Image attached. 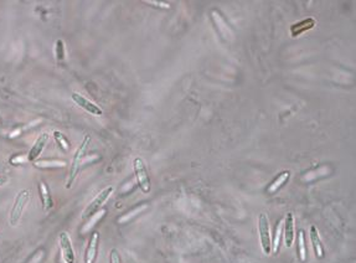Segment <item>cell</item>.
I'll use <instances>...</instances> for the list:
<instances>
[{
	"instance_id": "obj_1",
	"label": "cell",
	"mask_w": 356,
	"mask_h": 263,
	"mask_svg": "<svg viewBox=\"0 0 356 263\" xmlns=\"http://www.w3.org/2000/svg\"><path fill=\"white\" fill-rule=\"evenodd\" d=\"M91 138L88 137V135H86L84 141L81 143V146L77 148V150L75 152V155H73L72 163H71V170H70V176H68L67 183H66V188L70 189L71 186H72L73 181H75L77 174H78L80 167H81V163L82 159H84V156L86 154V150H87L88 144H90Z\"/></svg>"
},
{
	"instance_id": "obj_2",
	"label": "cell",
	"mask_w": 356,
	"mask_h": 263,
	"mask_svg": "<svg viewBox=\"0 0 356 263\" xmlns=\"http://www.w3.org/2000/svg\"><path fill=\"white\" fill-rule=\"evenodd\" d=\"M29 200H30V191L29 190H22L19 191L15 197V201H14L13 208H11L10 216H9V224L11 226H16L19 224L20 218L23 216V212L25 210V206L28 205Z\"/></svg>"
},
{
	"instance_id": "obj_3",
	"label": "cell",
	"mask_w": 356,
	"mask_h": 263,
	"mask_svg": "<svg viewBox=\"0 0 356 263\" xmlns=\"http://www.w3.org/2000/svg\"><path fill=\"white\" fill-rule=\"evenodd\" d=\"M258 231H260V240L263 252L269 255L272 252V238L271 230H269V218L266 212H261L258 216Z\"/></svg>"
},
{
	"instance_id": "obj_4",
	"label": "cell",
	"mask_w": 356,
	"mask_h": 263,
	"mask_svg": "<svg viewBox=\"0 0 356 263\" xmlns=\"http://www.w3.org/2000/svg\"><path fill=\"white\" fill-rule=\"evenodd\" d=\"M112 193H113V188L109 186V188H106L102 193L97 195V196L93 199V201H92L90 205L86 208L84 215H82V220H87V218L93 217V215L96 214L101 208H102V205L107 201V200H108V197L111 196Z\"/></svg>"
},
{
	"instance_id": "obj_5",
	"label": "cell",
	"mask_w": 356,
	"mask_h": 263,
	"mask_svg": "<svg viewBox=\"0 0 356 263\" xmlns=\"http://www.w3.org/2000/svg\"><path fill=\"white\" fill-rule=\"evenodd\" d=\"M133 165H134V173L136 176V180H138V184L141 190L143 193H149L150 191V181L149 178H148L147 169H145V165L143 159L141 158H135L134 161H133Z\"/></svg>"
},
{
	"instance_id": "obj_6",
	"label": "cell",
	"mask_w": 356,
	"mask_h": 263,
	"mask_svg": "<svg viewBox=\"0 0 356 263\" xmlns=\"http://www.w3.org/2000/svg\"><path fill=\"white\" fill-rule=\"evenodd\" d=\"M71 98L73 99V102H75L77 106L84 108L86 112L91 113L92 116H102L103 114V111L98 107V106L94 105V103H92L91 101H88L87 98H85V97L81 96L80 93L72 92V94H71Z\"/></svg>"
},
{
	"instance_id": "obj_7",
	"label": "cell",
	"mask_w": 356,
	"mask_h": 263,
	"mask_svg": "<svg viewBox=\"0 0 356 263\" xmlns=\"http://www.w3.org/2000/svg\"><path fill=\"white\" fill-rule=\"evenodd\" d=\"M58 240H60V248L62 251L64 261L66 263H75V251H73L72 244H71V240L70 237H68L67 232H61Z\"/></svg>"
},
{
	"instance_id": "obj_8",
	"label": "cell",
	"mask_w": 356,
	"mask_h": 263,
	"mask_svg": "<svg viewBox=\"0 0 356 263\" xmlns=\"http://www.w3.org/2000/svg\"><path fill=\"white\" fill-rule=\"evenodd\" d=\"M49 137L50 135L47 134V133H43V134H41L40 137H38L37 139L35 140L34 146L31 147L30 152H29V155H28L29 160L34 161V160H36L38 156H40L41 153H43L44 148H45V146H46V143L49 141Z\"/></svg>"
},
{
	"instance_id": "obj_9",
	"label": "cell",
	"mask_w": 356,
	"mask_h": 263,
	"mask_svg": "<svg viewBox=\"0 0 356 263\" xmlns=\"http://www.w3.org/2000/svg\"><path fill=\"white\" fill-rule=\"evenodd\" d=\"M98 241H100V233L94 231L92 233L90 242H88V247L86 250L85 255V263H93L97 257V250H98Z\"/></svg>"
},
{
	"instance_id": "obj_10",
	"label": "cell",
	"mask_w": 356,
	"mask_h": 263,
	"mask_svg": "<svg viewBox=\"0 0 356 263\" xmlns=\"http://www.w3.org/2000/svg\"><path fill=\"white\" fill-rule=\"evenodd\" d=\"M284 241L287 247H292L294 241V216L292 212H288L284 220Z\"/></svg>"
},
{
	"instance_id": "obj_11",
	"label": "cell",
	"mask_w": 356,
	"mask_h": 263,
	"mask_svg": "<svg viewBox=\"0 0 356 263\" xmlns=\"http://www.w3.org/2000/svg\"><path fill=\"white\" fill-rule=\"evenodd\" d=\"M310 240H311V245H313L314 252H315L317 257H318V258H323V257H324V251H323L322 240H320L319 232L315 226L310 227Z\"/></svg>"
},
{
	"instance_id": "obj_12",
	"label": "cell",
	"mask_w": 356,
	"mask_h": 263,
	"mask_svg": "<svg viewBox=\"0 0 356 263\" xmlns=\"http://www.w3.org/2000/svg\"><path fill=\"white\" fill-rule=\"evenodd\" d=\"M38 190H40V197L41 201H43V208L45 211H47V210L52 208V199L51 195H50L49 188H47L45 183L41 181L40 184H38Z\"/></svg>"
},
{
	"instance_id": "obj_13",
	"label": "cell",
	"mask_w": 356,
	"mask_h": 263,
	"mask_svg": "<svg viewBox=\"0 0 356 263\" xmlns=\"http://www.w3.org/2000/svg\"><path fill=\"white\" fill-rule=\"evenodd\" d=\"M289 176H290V173H289V171H287V170H286V171H283V173H281L280 175L277 176V179H275L274 181H273L272 184L269 185V188L267 189V191H268L269 194H274L275 191H277L278 189H280L281 186L283 185L284 183H286L287 180L289 179Z\"/></svg>"
},
{
	"instance_id": "obj_14",
	"label": "cell",
	"mask_w": 356,
	"mask_h": 263,
	"mask_svg": "<svg viewBox=\"0 0 356 263\" xmlns=\"http://www.w3.org/2000/svg\"><path fill=\"white\" fill-rule=\"evenodd\" d=\"M298 256L301 262H305V258H307V251H305V236L304 231L301 230L298 235Z\"/></svg>"
},
{
	"instance_id": "obj_15",
	"label": "cell",
	"mask_w": 356,
	"mask_h": 263,
	"mask_svg": "<svg viewBox=\"0 0 356 263\" xmlns=\"http://www.w3.org/2000/svg\"><path fill=\"white\" fill-rule=\"evenodd\" d=\"M56 57H57V61H62L65 57V46L62 40L56 41Z\"/></svg>"
},
{
	"instance_id": "obj_16",
	"label": "cell",
	"mask_w": 356,
	"mask_h": 263,
	"mask_svg": "<svg viewBox=\"0 0 356 263\" xmlns=\"http://www.w3.org/2000/svg\"><path fill=\"white\" fill-rule=\"evenodd\" d=\"M53 135H55V139L57 140V143L60 144V146L64 148L65 150H67L68 149V143H67V140L65 139V137H64V134L60 132H53Z\"/></svg>"
},
{
	"instance_id": "obj_17",
	"label": "cell",
	"mask_w": 356,
	"mask_h": 263,
	"mask_svg": "<svg viewBox=\"0 0 356 263\" xmlns=\"http://www.w3.org/2000/svg\"><path fill=\"white\" fill-rule=\"evenodd\" d=\"M281 230H282V224H281V221L278 222V226H277V230H275V241H274V245H273V252L274 253H277L278 252V246H280V238H281Z\"/></svg>"
},
{
	"instance_id": "obj_18",
	"label": "cell",
	"mask_w": 356,
	"mask_h": 263,
	"mask_svg": "<svg viewBox=\"0 0 356 263\" xmlns=\"http://www.w3.org/2000/svg\"><path fill=\"white\" fill-rule=\"evenodd\" d=\"M109 263H122L120 252L115 248H113L111 251V253H109Z\"/></svg>"
},
{
	"instance_id": "obj_19",
	"label": "cell",
	"mask_w": 356,
	"mask_h": 263,
	"mask_svg": "<svg viewBox=\"0 0 356 263\" xmlns=\"http://www.w3.org/2000/svg\"><path fill=\"white\" fill-rule=\"evenodd\" d=\"M145 3H148V4L150 5H160V8H164V9L170 8V5L167 4V3H159V2H145Z\"/></svg>"
},
{
	"instance_id": "obj_20",
	"label": "cell",
	"mask_w": 356,
	"mask_h": 263,
	"mask_svg": "<svg viewBox=\"0 0 356 263\" xmlns=\"http://www.w3.org/2000/svg\"><path fill=\"white\" fill-rule=\"evenodd\" d=\"M8 176L7 175H0V186L5 185L8 183Z\"/></svg>"
}]
</instances>
